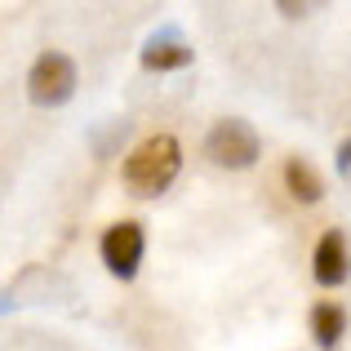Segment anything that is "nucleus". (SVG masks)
<instances>
[{"label": "nucleus", "mask_w": 351, "mask_h": 351, "mask_svg": "<svg viewBox=\"0 0 351 351\" xmlns=\"http://www.w3.org/2000/svg\"><path fill=\"white\" fill-rule=\"evenodd\" d=\"M98 254H103L107 271L120 276V280H134L138 276V263H143L147 254V232L143 223H134V218H120V223H112L103 232V240H98Z\"/></svg>", "instance_id": "nucleus-4"}, {"label": "nucleus", "mask_w": 351, "mask_h": 351, "mask_svg": "<svg viewBox=\"0 0 351 351\" xmlns=\"http://www.w3.org/2000/svg\"><path fill=\"white\" fill-rule=\"evenodd\" d=\"M182 169V147L173 134H152L125 156V187L134 196H160Z\"/></svg>", "instance_id": "nucleus-1"}, {"label": "nucleus", "mask_w": 351, "mask_h": 351, "mask_svg": "<svg viewBox=\"0 0 351 351\" xmlns=\"http://www.w3.org/2000/svg\"><path fill=\"white\" fill-rule=\"evenodd\" d=\"M347 334V311L338 302H316L311 307V338H316L320 351H334Z\"/></svg>", "instance_id": "nucleus-8"}, {"label": "nucleus", "mask_w": 351, "mask_h": 351, "mask_svg": "<svg viewBox=\"0 0 351 351\" xmlns=\"http://www.w3.org/2000/svg\"><path fill=\"white\" fill-rule=\"evenodd\" d=\"M285 187H289V196L302 200V205H316V200L325 196V178H320L316 165L302 160V156H289V160H285Z\"/></svg>", "instance_id": "nucleus-7"}, {"label": "nucleus", "mask_w": 351, "mask_h": 351, "mask_svg": "<svg viewBox=\"0 0 351 351\" xmlns=\"http://www.w3.org/2000/svg\"><path fill=\"white\" fill-rule=\"evenodd\" d=\"M258 152H263L258 129L249 125V120H240V116L218 120V125L209 129V138H205V156H209V165H218V169H249V165L258 160Z\"/></svg>", "instance_id": "nucleus-2"}, {"label": "nucleus", "mask_w": 351, "mask_h": 351, "mask_svg": "<svg viewBox=\"0 0 351 351\" xmlns=\"http://www.w3.org/2000/svg\"><path fill=\"white\" fill-rule=\"evenodd\" d=\"M187 62H191V45L182 40L178 32H160L156 40H147V49H143L147 71H173V67H187Z\"/></svg>", "instance_id": "nucleus-6"}, {"label": "nucleus", "mask_w": 351, "mask_h": 351, "mask_svg": "<svg viewBox=\"0 0 351 351\" xmlns=\"http://www.w3.org/2000/svg\"><path fill=\"white\" fill-rule=\"evenodd\" d=\"M71 94H76V62L58 49L40 53L27 71V98L36 107H62Z\"/></svg>", "instance_id": "nucleus-3"}, {"label": "nucleus", "mask_w": 351, "mask_h": 351, "mask_svg": "<svg viewBox=\"0 0 351 351\" xmlns=\"http://www.w3.org/2000/svg\"><path fill=\"white\" fill-rule=\"evenodd\" d=\"M311 276H316L325 289H338V285L351 276V249H347V236L338 232V227H329V232L316 240V254H311Z\"/></svg>", "instance_id": "nucleus-5"}, {"label": "nucleus", "mask_w": 351, "mask_h": 351, "mask_svg": "<svg viewBox=\"0 0 351 351\" xmlns=\"http://www.w3.org/2000/svg\"><path fill=\"white\" fill-rule=\"evenodd\" d=\"M338 173H351V138H343L338 147Z\"/></svg>", "instance_id": "nucleus-9"}]
</instances>
